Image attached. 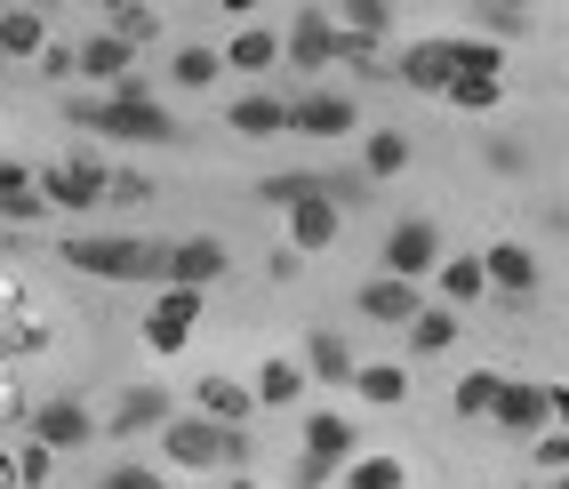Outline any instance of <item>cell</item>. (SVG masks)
<instances>
[{"mask_svg":"<svg viewBox=\"0 0 569 489\" xmlns=\"http://www.w3.org/2000/svg\"><path fill=\"white\" fill-rule=\"evenodd\" d=\"M346 386H353L369 409H401V401H409V369H401V361H361Z\"/></svg>","mask_w":569,"mask_h":489,"instance_id":"16","label":"cell"},{"mask_svg":"<svg viewBox=\"0 0 569 489\" xmlns=\"http://www.w3.org/2000/svg\"><path fill=\"white\" fill-rule=\"evenodd\" d=\"M24 9H41V0H24Z\"/></svg>","mask_w":569,"mask_h":489,"instance_id":"48","label":"cell"},{"mask_svg":"<svg viewBox=\"0 0 569 489\" xmlns=\"http://www.w3.org/2000/svg\"><path fill=\"white\" fill-rule=\"evenodd\" d=\"M224 241H209V233H193V241H177L169 249V266H161V281H177V289H217L224 281Z\"/></svg>","mask_w":569,"mask_h":489,"instance_id":"9","label":"cell"},{"mask_svg":"<svg viewBox=\"0 0 569 489\" xmlns=\"http://www.w3.org/2000/svg\"><path fill=\"white\" fill-rule=\"evenodd\" d=\"M546 489H569V473H553V481H546Z\"/></svg>","mask_w":569,"mask_h":489,"instance_id":"45","label":"cell"},{"mask_svg":"<svg viewBox=\"0 0 569 489\" xmlns=\"http://www.w3.org/2000/svg\"><path fill=\"white\" fill-rule=\"evenodd\" d=\"M498 369H473V378H458V393H449V401H458V418H489V401H498Z\"/></svg>","mask_w":569,"mask_h":489,"instance_id":"34","label":"cell"},{"mask_svg":"<svg viewBox=\"0 0 569 489\" xmlns=\"http://www.w3.org/2000/svg\"><path fill=\"white\" fill-rule=\"evenodd\" d=\"M193 321H201V289L161 281V306L144 313V346H153V353H184V346H193Z\"/></svg>","mask_w":569,"mask_h":489,"instance_id":"7","label":"cell"},{"mask_svg":"<svg viewBox=\"0 0 569 489\" xmlns=\"http://www.w3.org/2000/svg\"><path fill=\"white\" fill-rule=\"evenodd\" d=\"M104 201H121V209L153 201V177H137V169H112V177H104Z\"/></svg>","mask_w":569,"mask_h":489,"instance_id":"36","label":"cell"},{"mask_svg":"<svg viewBox=\"0 0 569 489\" xmlns=\"http://www.w3.org/2000/svg\"><path fill=\"white\" fill-rule=\"evenodd\" d=\"M546 418H553V426H569V386H546Z\"/></svg>","mask_w":569,"mask_h":489,"instance_id":"43","label":"cell"},{"mask_svg":"<svg viewBox=\"0 0 569 489\" xmlns=\"http://www.w3.org/2000/svg\"><path fill=\"white\" fill-rule=\"evenodd\" d=\"M129 57H137V49L121 41V32H89V41L72 49V64H81L89 81H104V89H112V81H121V72H129Z\"/></svg>","mask_w":569,"mask_h":489,"instance_id":"18","label":"cell"},{"mask_svg":"<svg viewBox=\"0 0 569 489\" xmlns=\"http://www.w3.org/2000/svg\"><path fill=\"white\" fill-rule=\"evenodd\" d=\"M441 266V233L426 217H401L393 233H386V273H401V281H426Z\"/></svg>","mask_w":569,"mask_h":489,"instance_id":"8","label":"cell"},{"mask_svg":"<svg viewBox=\"0 0 569 489\" xmlns=\"http://www.w3.org/2000/svg\"><path fill=\"white\" fill-rule=\"evenodd\" d=\"M41 209H49V201H41V177L17 169V161H0V217L24 224V217H41Z\"/></svg>","mask_w":569,"mask_h":489,"instance_id":"24","label":"cell"},{"mask_svg":"<svg viewBox=\"0 0 569 489\" xmlns=\"http://www.w3.org/2000/svg\"><path fill=\"white\" fill-rule=\"evenodd\" d=\"M97 9H104V0H97Z\"/></svg>","mask_w":569,"mask_h":489,"instance_id":"49","label":"cell"},{"mask_svg":"<svg viewBox=\"0 0 569 489\" xmlns=\"http://www.w3.org/2000/svg\"><path fill=\"white\" fill-rule=\"evenodd\" d=\"M498 64H506V49H498V41L433 32V41H409V49L393 57V81H401V89H426V97H441V89H449V72H498Z\"/></svg>","mask_w":569,"mask_h":489,"instance_id":"1","label":"cell"},{"mask_svg":"<svg viewBox=\"0 0 569 489\" xmlns=\"http://www.w3.org/2000/svg\"><path fill=\"white\" fill-rule=\"evenodd\" d=\"M353 306H361V321H409L417 313V281H401V273H377V281H361V297H353Z\"/></svg>","mask_w":569,"mask_h":489,"instance_id":"15","label":"cell"},{"mask_svg":"<svg viewBox=\"0 0 569 489\" xmlns=\"http://www.w3.org/2000/svg\"><path fill=\"white\" fill-rule=\"evenodd\" d=\"M289 129L297 137H353V97H337V89L289 97Z\"/></svg>","mask_w":569,"mask_h":489,"instance_id":"10","label":"cell"},{"mask_svg":"<svg viewBox=\"0 0 569 489\" xmlns=\"http://www.w3.org/2000/svg\"><path fill=\"white\" fill-rule=\"evenodd\" d=\"M224 489H257V481H224Z\"/></svg>","mask_w":569,"mask_h":489,"instance_id":"46","label":"cell"},{"mask_svg":"<svg viewBox=\"0 0 569 489\" xmlns=\"http://www.w3.org/2000/svg\"><path fill=\"white\" fill-rule=\"evenodd\" d=\"M481 273H489V289H506V297H529V289H538V257H529L521 241H489L481 249Z\"/></svg>","mask_w":569,"mask_h":489,"instance_id":"13","label":"cell"},{"mask_svg":"<svg viewBox=\"0 0 569 489\" xmlns=\"http://www.w3.org/2000/svg\"><path fill=\"white\" fill-rule=\"evenodd\" d=\"M306 378H321V386H346L353 378V346L337 329H313L306 337Z\"/></svg>","mask_w":569,"mask_h":489,"instance_id":"21","label":"cell"},{"mask_svg":"<svg viewBox=\"0 0 569 489\" xmlns=\"http://www.w3.org/2000/svg\"><path fill=\"white\" fill-rule=\"evenodd\" d=\"M337 24L361 32V41H386L393 32V0H337Z\"/></svg>","mask_w":569,"mask_h":489,"instance_id":"31","label":"cell"},{"mask_svg":"<svg viewBox=\"0 0 569 489\" xmlns=\"http://www.w3.org/2000/svg\"><path fill=\"white\" fill-rule=\"evenodd\" d=\"M97 489H161V473H153V466H112Z\"/></svg>","mask_w":569,"mask_h":489,"instance_id":"39","label":"cell"},{"mask_svg":"<svg viewBox=\"0 0 569 489\" xmlns=\"http://www.w3.org/2000/svg\"><path fill=\"white\" fill-rule=\"evenodd\" d=\"M49 466H57V449H49V441H32L24 458H17V481H24V489H41V481H49Z\"/></svg>","mask_w":569,"mask_h":489,"instance_id":"38","label":"cell"},{"mask_svg":"<svg viewBox=\"0 0 569 489\" xmlns=\"http://www.w3.org/2000/svg\"><path fill=\"white\" fill-rule=\"evenodd\" d=\"M401 481H409L401 458H361V449L346 458V489H401Z\"/></svg>","mask_w":569,"mask_h":489,"instance_id":"33","label":"cell"},{"mask_svg":"<svg viewBox=\"0 0 569 489\" xmlns=\"http://www.w3.org/2000/svg\"><path fill=\"white\" fill-rule=\"evenodd\" d=\"M169 418V393L161 386H129L121 401H112V433H153Z\"/></svg>","mask_w":569,"mask_h":489,"instance_id":"22","label":"cell"},{"mask_svg":"<svg viewBox=\"0 0 569 489\" xmlns=\"http://www.w3.org/2000/svg\"><path fill=\"white\" fill-rule=\"evenodd\" d=\"M49 49V24H41V9H0V57H41Z\"/></svg>","mask_w":569,"mask_h":489,"instance_id":"23","label":"cell"},{"mask_svg":"<svg viewBox=\"0 0 569 489\" xmlns=\"http://www.w3.org/2000/svg\"><path fill=\"white\" fill-rule=\"evenodd\" d=\"M481 17H489V32H506V41H513V32H521V9H506V0H489V9H481Z\"/></svg>","mask_w":569,"mask_h":489,"instance_id":"42","label":"cell"},{"mask_svg":"<svg viewBox=\"0 0 569 489\" xmlns=\"http://www.w3.org/2000/svg\"><path fill=\"white\" fill-rule=\"evenodd\" d=\"M441 97L458 104V112H489V104L506 97V72H449V89H441Z\"/></svg>","mask_w":569,"mask_h":489,"instance_id":"27","label":"cell"},{"mask_svg":"<svg viewBox=\"0 0 569 489\" xmlns=\"http://www.w3.org/2000/svg\"><path fill=\"white\" fill-rule=\"evenodd\" d=\"M224 129L233 137H289V97H241L224 112Z\"/></svg>","mask_w":569,"mask_h":489,"instance_id":"19","label":"cell"},{"mask_svg":"<svg viewBox=\"0 0 569 489\" xmlns=\"http://www.w3.org/2000/svg\"><path fill=\"white\" fill-rule=\"evenodd\" d=\"M273 57H281V41L264 24H249V32H233V49H224V72H273Z\"/></svg>","mask_w":569,"mask_h":489,"instance_id":"29","label":"cell"},{"mask_svg":"<svg viewBox=\"0 0 569 489\" xmlns=\"http://www.w3.org/2000/svg\"><path fill=\"white\" fill-rule=\"evenodd\" d=\"M32 64H41V72H49V81H72V72H81V64H72V49H41V57H32Z\"/></svg>","mask_w":569,"mask_h":489,"instance_id":"41","label":"cell"},{"mask_svg":"<svg viewBox=\"0 0 569 489\" xmlns=\"http://www.w3.org/2000/svg\"><path fill=\"white\" fill-rule=\"evenodd\" d=\"M161 449H169V466L184 473H217V466H249V433L241 426H217V418H161Z\"/></svg>","mask_w":569,"mask_h":489,"instance_id":"2","label":"cell"},{"mask_svg":"<svg viewBox=\"0 0 569 489\" xmlns=\"http://www.w3.org/2000/svg\"><path fill=\"white\" fill-rule=\"evenodd\" d=\"M409 153H417V144H409L401 129H369V137H361V169H369V177H401Z\"/></svg>","mask_w":569,"mask_h":489,"instance_id":"26","label":"cell"},{"mask_svg":"<svg viewBox=\"0 0 569 489\" xmlns=\"http://www.w3.org/2000/svg\"><path fill=\"white\" fill-rule=\"evenodd\" d=\"M217 72H224L217 49H177V57H169V81H177V89H217Z\"/></svg>","mask_w":569,"mask_h":489,"instance_id":"32","label":"cell"},{"mask_svg":"<svg viewBox=\"0 0 569 489\" xmlns=\"http://www.w3.org/2000/svg\"><path fill=\"white\" fill-rule=\"evenodd\" d=\"M313 184H329V177H306V169H289V177H264V184H257V193H264V201H273V209H289V201H306V193H313Z\"/></svg>","mask_w":569,"mask_h":489,"instance_id":"35","label":"cell"},{"mask_svg":"<svg viewBox=\"0 0 569 489\" xmlns=\"http://www.w3.org/2000/svg\"><path fill=\"white\" fill-rule=\"evenodd\" d=\"M401 329H409L417 361H426V353H449V346H458V329H466V321H458V306H417Z\"/></svg>","mask_w":569,"mask_h":489,"instance_id":"17","label":"cell"},{"mask_svg":"<svg viewBox=\"0 0 569 489\" xmlns=\"http://www.w3.org/2000/svg\"><path fill=\"white\" fill-rule=\"evenodd\" d=\"M489 418H498L506 433H538V426H546V386L506 378V386H498V401H489Z\"/></svg>","mask_w":569,"mask_h":489,"instance_id":"14","label":"cell"},{"mask_svg":"<svg viewBox=\"0 0 569 489\" xmlns=\"http://www.w3.org/2000/svg\"><path fill=\"white\" fill-rule=\"evenodd\" d=\"M289 64L297 72H329L337 64V17L329 9H306V17L289 24Z\"/></svg>","mask_w":569,"mask_h":489,"instance_id":"11","label":"cell"},{"mask_svg":"<svg viewBox=\"0 0 569 489\" xmlns=\"http://www.w3.org/2000/svg\"><path fill=\"white\" fill-rule=\"evenodd\" d=\"M353 418H337V409H313V418H306V466H297V489H321L337 466H346L353 458Z\"/></svg>","mask_w":569,"mask_h":489,"instance_id":"5","label":"cell"},{"mask_svg":"<svg viewBox=\"0 0 569 489\" xmlns=\"http://www.w3.org/2000/svg\"><path fill=\"white\" fill-rule=\"evenodd\" d=\"M433 281H441V306H473V297L489 289L481 257H441V266H433Z\"/></svg>","mask_w":569,"mask_h":489,"instance_id":"25","label":"cell"},{"mask_svg":"<svg viewBox=\"0 0 569 489\" xmlns=\"http://www.w3.org/2000/svg\"><path fill=\"white\" fill-rule=\"evenodd\" d=\"M104 9H112V24H104V32H121L129 49H144V41L161 32V9H153V0H104Z\"/></svg>","mask_w":569,"mask_h":489,"instance_id":"30","label":"cell"},{"mask_svg":"<svg viewBox=\"0 0 569 489\" xmlns=\"http://www.w3.org/2000/svg\"><path fill=\"white\" fill-rule=\"evenodd\" d=\"M72 121L97 129V137H121V144H169L177 137V121L153 97H81V104H72Z\"/></svg>","mask_w":569,"mask_h":489,"instance_id":"4","label":"cell"},{"mask_svg":"<svg viewBox=\"0 0 569 489\" xmlns=\"http://www.w3.org/2000/svg\"><path fill=\"white\" fill-rule=\"evenodd\" d=\"M249 393H257V409H289L297 393H306V369H297V361H264Z\"/></svg>","mask_w":569,"mask_h":489,"instance_id":"28","label":"cell"},{"mask_svg":"<svg viewBox=\"0 0 569 489\" xmlns=\"http://www.w3.org/2000/svg\"><path fill=\"white\" fill-rule=\"evenodd\" d=\"M217 9H233V17H249V9H257V0H217Z\"/></svg>","mask_w":569,"mask_h":489,"instance_id":"44","label":"cell"},{"mask_svg":"<svg viewBox=\"0 0 569 489\" xmlns=\"http://www.w3.org/2000/svg\"><path fill=\"white\" fill-rule=\"evenodd\" d=\"M506 9H529V0H506Z\"/></svg>","mask_w":569,"mask_h":489,"instance_id":"47","label":"cell"},{"mask_svg":"<svg viewBox=\"0 0 569 489\" xmlns=\"http://www.w3.org/2000/svg\"><path fill=\"white\" fill-rule=\"evenodd\" d=\"M41 177V201L49 209H97L104 201V161H89V153H72V161H49V169H32Z\"/></svg>","mask_w":569,"mask_h":489,"instance_id":"6","label":"cell"},{"mask_svg":"<svg viewBox=\"0 0 569 489\" xmlns=\"http://www.w3.org/2000/svg\"><path fill=\"white\" fill-rule=\"evenodd\" d=\"M193 401H201V418H217V426H249V409H257V393L233 386V378H201Z\"/></svg>","mask_w":569,"mask_h":489,"instance_id":"20","label":"cell"},{"mask_svg":"<svg viewBox=\"0 0 569 489\" xmlns=\"http://www.w3.org/2000/svg\"><path fill=\"white\" fill-rule=\"evenodd\" d=\"M538 466L546 473H569V426H553V433L538 426Z\"/></svg>","mask_w":569,"mask_h":489,"instance_id":"37","label":"cell"},{"mask_svg":"<svg viewBox=\"0 0 569 489\" xmlns=\"http://www.w3.org/2000/svg\"><path fill=\"white\" fill-rule=\"evenodd\" d=\"M72 273H97V281H161L169 249L161 241H129V233H89V241H64L57 249Z\"/></svg>","mask_w":569,"mask_h":489,"instance_id":"3","label":"cell"},{"mask_svg":"<svg viewBox=\"0 0 569 489\" xmlns=\"http://www.w3.org/2000/svg\"><path fill=\"white\" fill-rule=\"evenodd\" d=\"M89 433H97V418H89V409L72 401V393H57V401L32 409V441H49V449H81Z\"/></svg>","mask_w":569,"mask_h":489,"instance_id":"12","label":"cell"},{"mask_svg":"<svg viewBox=\"0 0 569 489\" xmlns=\"http://www.w3.org/2000/svg\"><path fill=\"white\" fill-rule=\"evenodd\" d=\"M489 161H498L506 177H521V169H529V153H521V144H513V137H498V144H489Z\"/></svg>","mask_w":569,"mask_h":489,"instance_id":"40","label":"cell"}]
</instances>
